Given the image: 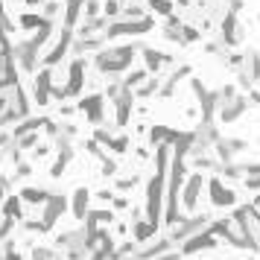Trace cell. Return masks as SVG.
I'll list each match as a JSON object with an SVG mask.
<instances>
[{
	"instance_id": "5",
	"label": "cell",
	"mask_w": 260,
	"mask_h": 260,
	"mask_svg": "<svg viewBox=\"0 0 260 260\" xmlns=\"http://www.w3.org/2000/svg\"><path fill=\"white\" fill-rule=\"evenodd\" d=\"M44 12H47V15H56V12H59V3H47V9H44Z\"/></svg>"
},
{
	"instance_id": "1",
	"label": "cell",
	"mask_w": 260,
	"mask_h": 260,
	"mask_svg": "<svg viewBox=\"0 0 260 260\" xmlns=\"http://www.w3.org/2000/svg\"><path fill=\"white\" fill-rule=\"evenodd\" d=\"M18 24H21V30H35V27H44L47 21H44V18H38V15H24Z\"/></svg>"
},
{
	"instance_id": "7",
	"label": "cell",
	"mask_w": 260,
	"mask_h": 260,
	"mask_svg": "<svg viewBox=\"0 0 260 260\" xmlns=\"http://www.w3.org/2000/svg\"><path fill=\"white\" fill-rule=\"evenodd\" d=\"M178 3H181V6H184V3H190V0H178Z\"/></svg>"
},
{
	"instance_id": "3",
	"label": "cell",
	"mask_w": 260,
	"mask_h": 260,
	"mask_svg": "<svg viewBox=\"0 0 260 260\" xmlns=\"http://www.w3.org/2000/svg\"><path fill=\"white\" fill-rule=\"evenodd\" d=\"M97 9H100V6H97V0H88V3H85V12H88V15H97Z\"/></svg>"
},
{
	"instance_id": "4",
	"label": "cell",
	"mask_w": 260,
	"mask_h": 260,
	"mask_svg": "<svg viewBox=\"0 0 260 260\" xmlns=\"http://www.w3.org/2000/svg\"><path fill=\"white\" fill-rule=\"evenodd\" d=\"M117 9H120V3H114V0L105 6V12H108V15H117Z\"/></svg>"
},
{
	"instance_id": "6",
	"label": "cell",
	"mask_w": 260,
	"mask_h": 260,
	"mask_svg": "<svg viewBox=\"0 0 260 260\" xmlns=\"http://www.w3.org/2000/svg\"><path fill=\"white\" fill-rule=\"evenodd\" d=\"M27 3H30V6H35V3H41V0H27Z\"/></svg>"
},
{
	"instance_id": "2",
	"label": "cell",
	"mask_w": 260,
	"mask_h": 260,
	"mask_svg": "<svg viewBox=\"0 0 260 260\" xmlns=\"http://www.w3.org/2000/svg\"><path fill=\"white\" fill-rule=\"evenodd\" d=\"M152 9L161 12V15H170V3L167 0H152Z\"/></svg>"
}]
</instances>
